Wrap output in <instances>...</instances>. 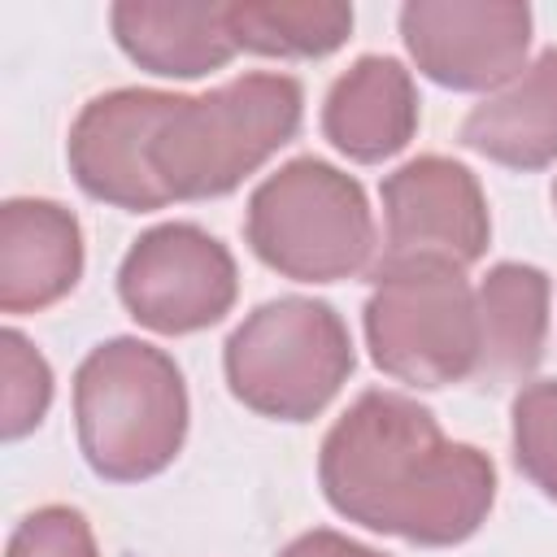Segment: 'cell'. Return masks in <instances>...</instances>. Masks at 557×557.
Returning <instances> with one entry per match:
<instances>
[{
	"instance_id": "obj_5",
	"label": "cell",
	"mask_w": 557,
	"mask_h": 557,
	"mask_svg": "<svg viewBox=\"0 0 557 557\" xmlns=\"http://www.w3.org/2000/svg\"><path fill=\"white\" fill-rule=\"evenodd\" d=\"M357 357L344 318L326 300L278 296L257 305L226 339L222 370L231 396L278 422L318 418L348 383Z\"/></svg>"
},
{
	"instance_id": "obj_11",
	"label": "cell",
	"mask_w": 557,
	"mask_h": 557,
	"mask_svg": "<svg viewBox=\"0 0 557 557\" xmlns=\"http://www.w3.org/2000/svg\"><path fill=\"white\" fill-rule=\"evenodd\" d=\"M83 278L78 218L57 200L17 196L0 205V309L39 313Z\"/></svg>"
},
{
	"instance_id": "obj_8",
	"label": "cell",
	"mask_w": 557,
	"mask_h": 557,
	"mask_svg": "<svg viewBox=\"0 0 557 557\" xmlns=\"http://www.w3.org/2000/svg\"><path fill=\"white\" fill-rule=\"evenodd\" d=\"M383 257L374 270L396 265H453L466 270L487 252L492 218L479 178L448 157L405 161L383 178Z\"/></svg>"
},
{
	"instance_id": "obj_15",
	"label": "cell",
	"mask_w": 557,
	"mask_h": 557,
	"mask_svg": "<svg viewBox=\"0 0 557 557\" xmlns=\"http://www.w3.org/2000/svg\"><path fill=\"white\" fill-rule=\"evenodd\" d=\"M109 22L117 48L161 78H200L239 52L226 30V4H113Z\"/></svg>"
},
{
	"instance_id": "obj_3",
	"label": "cell",
	"mask_w": 557,
	"mask_h": 557,
	"mask_svg": "<svg viewBox=\"0 0 557 557\" xmlns=\"http://www.w3.org/2000/svg\"><path fill=\"white\" fill-rule=\"evenodd\" d=\"M305 91L292 74H239L205 96H178L152 139V170L170 200H213L296 139Z\"/></svg>"
},
{
	"instance_id": "obj_13",
	"label": "cell",
	"mask_w": 557,
	"mask_h": 557,
	"mask_svg": "<svg viewBox=\"0 0 557 557\" xmlns=\"http://www.w3.org/2000/svg\"><path fill=\"white\" fill-rule=\"evenodd\" d=\"M479 300V366L474 383L509 387L535 374L548 339V274L540 265L500 261L474 292Z\"/></svg>"
},
{
	"instance_id": "obj_21",
	"label": "cell",
	"mask_w": 557,
	"mask_h": 557,
	"mask_svg": "<svg viewBox=\"0 0 557 557\" xmlns=\"http://www.w3.org/2000/svg\"><path fill=\"white\" fill-rule=\"evenodd\" d=\"M553 209H557V183H553Z\"/></svg>"
},
{
	"instance_id": "obj_1",
	"label": "cell",
	"mask_w": 557,
	"mask_h": 557,
	"mask_svg": "<svg viewBox=\"0 0 557 557\" xmlns=\"http://www.w3.org/2000/svg\"><path fill=\"white\" fill-rule=\"evenodd\" d=\"M326 505L379 535L422 548L470 540L496 500V466L440 431L435 413L400 392H361L318 453Z\"/></svg>"
},
{
	"instance_id": "obj_7",
	"label": "cell",
	"mask_w": 557,
	"mask_h": 557,
	"mask_svg": "<svg viewBox=\"0 0 557 557\" xmlns=\"http://www.w3.org/2000/svg\"><path fill=\"white\" fill-rule=\"evenodd\" d=\"M235 292V257L196 222H161L144 231L117 265V296L126 313L157 335H191L222 322Z\"/></svg>"
},
{
	"instance_id": "obj_12",
	"label": "cell",
	"mask_w": 557,
	"mask_h": 557,
	"mask_svg": "<svg viewBox=\"0 0 557 557\" xmlns=\"http://www.w3.org/2000/svg\"><path fill=\"white\" fill-rule=\"evenodd\" d=\"M413 131L418 91L396 57H361L331 83L322 104V135L348 161H387L413 139Z\"/></svg>"
},
{
	"instance_id": "obj_20",
	"label": "cell",
	"mask_w": 557,
	"mask_h": 557,
	"mask_svg": "<svg viewBox=\"0 0 557 557\" xmlns=\"http://www.w3.org/2000/svg\"><path fill=\"white\" fill-rule=\"evenodd\" d=\"M278 557H383V553H374V548H366V544H357V540H348L339 531L318 527V531L296 535Z\"/></svg>"
},
{
	"instance_id": "obj_10",
	"label": "cell",
	"mask_w": 557,
	"mask_h": 557,
	"mask_svg": "<svg viewBox=\"0 0 557 557\" xmlns=\"http://www.w3.org/2000/svg\"><path fill=\"white\" fill-rule=\"evenodd\" d=\"M178 96L152 87H117L83 104L70 126V174L74 183L113 209L152 213L165 209L170 196L152 170V139L174 113Z\"/></svg>"
},
{
	"instance_id": "obj_2",
	"label": "cell",
	"mask_w": 557,
	"mask_h": 557,
	"mask_svg": "<svg viewBox=\"0 0 557 557\" xmlns=\"http://www.w3.org/2000/svg\"><path fill=\"white\" fill-rule=\"evenodd\" d=\"M74 422L91 474L144 483L187 440V383L170 352L131 335L104 339L74 370Z\"/></svg>"
},
{
	"instance_id": "obj_17",
	"label": "cell",
	"mask_w": 557,
	"mask_h": 557,
	"mask_svg": "<svg viewBox=\"0 0 557 557\" xmlns=\"http://www.w3.org/2000/svg\"><path fill=\"white\" fill-rule=\"evenodd\" d=\"M0 435L13 444L22 435H30L48 405H52V370L44 361V352L22 335V331H4L0 335Z\"/></svg>"
},
{
	"instance_id": "obj_14",
	"label": "cell",
	"mask_w": 557,
	"mask_h": 557,
	"mask_svg": "<svg viewBox=\"0 0 557 557\" xmlns=\"http://www.w3.org/2000/svg\"><path fill=\"white\" fill-rule=\"evenodd\" d=\"M461 144L505 170H544L557 161V48H544L505 91L474 104Z\"/></svg>"
},
{
	"instance_id": "obj_4",
	"label": "cell",
	"mask_w": 557,
	"mask_h": 557,
	"mask_svg": "<svg viewBox=\"0 0 557 557\" xmlns=\"http://www.w3.org/2000/svg\"><path fill=\"white\" fill-rule=\"evenodd\" d=\"M244 235L257 261L296 283L357 278L379 248L361 183L318 157H296L257 183Z\"/></svg>"
},
{
	"instance_id": "obj_19",
	"label": "cell",
	"mask_w": 557,
	"mask_h": 557,
	"mask_svg": "<svg viewBox=\"0 0 557 557\" xmlns=\"http://www.w3.org/2000/svg\"><path fill=\"white\" fill-rule=\"evenodd\" d=\"M4 557H100V548L78 509L44 505L13 527Z\"/></svg>"
},
{
	"instance_id": "obj_6",
	"label": "cell",
	"mask_w": 557,
	"mask_h": 557,
	"mask_svg": "<svg viewBox=\"0 0 557 557\" xmlns=\"http://www.w3.org/2000/svg\"><path fill=\"white\" fill-rule=\"evenodd\" d=\"M366 344L374 366L409 387L435 392L474 379L479 366V300L453 265L374 270L366 300Z\"/></svg>"
},
{
	"instance_id": "obj_16",
	"label": "cell",
	"mask_w": 557,
	"mask_h": 557,
	"mask_svg": "<svg viewBox=\"0 0 557 557\" xmlns=\"http://www.w3.org/2000/svg\"><path fill=\"white\" fill-rule=\"evenodd\" d=\"M235 48L257 57H326L352 35V4L339 0H244L226 4Z\"/></svg>"
},
{
	"instance_id": "obj_9",
	"label": "cell",
	"mask_w": 557,
	"mask_h": 557,
	"mask_svg": "<svg viewBox=\"0 0 557 557\" xmlns=\"http://www.w3.org/2000/svg\"><path fill=\"white\" fill-rule=\"evenodd\" d=\"M413 65L453 91H492L522 74L531 9L505 0H413L400 9Z\"/></svg>"
},
{
	"instance_id": "obj_18",
	"label": "cell",
	"mask_w": 557,
	"mask_h": 557,
	"mask_svg": "<svg viewBox=\"0 0 557 557\" xmlns=\"http://www.w3.org/2000/svg\"><path fill=\"white\" fill-rule=\"evenodd\" d=\"M513 461L548 500H557V379L527 383L513 396Z\"/></svg>"
}]
</instances>
